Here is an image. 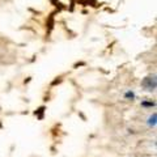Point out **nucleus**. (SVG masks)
I'll list each match as a JSON object with an SVG mask.
<instances>
[{
	"label": "nucleus",
	"instance_id": "obj_1",
	"mask_svg": "<svg viewBox=\"0 0 157 157\" xmlns=\"http://www.w3.org/2000/svg\"><path fill=\"white\" fill-rule=\"evenodd\" d=\"M156 85H157V82H156V77L155 76H148V77H145L143 81H141V86L144 88L145 90H155L156 89Z\"/></svg>",
	"mask_w": 157,
	"mask_h": 157
},
{
	"label": "nucleus",
	"instance_id": "obj_2",
	"mask_svg": "<svg viewBox=\"0 0 157 157\" xmlns=\"http://www.w3.org/2000/svg\"><path fill=\"white\" fill-rule=\"evenodd\" d=\"M156 118H157L156 113H155L153 115H151V117H149V122H148V124H149L151 127H155V126H156Z\"/></svg>",
	"mask_w": 157,
	"mask_h": 157
},
{
	"label": "nucleus",
	"instance_id": "obj_3",
	"mask_svg": "<svg viewBox=\"0 0 157 157\" xmlns=\"http://www.w3.org/2000/svg\"><path fill=\"white\" fill-rule=\"evenodd\" d=\"M141 106H149V107H152V106H155V102H141Z\"/></svg>",
	"mask_w": 157,
	"mask_h": 157
},
{
	"label": "nucleus",
	"instance_id": "obj_4",
	"mask_svg": "<svg viewBox=\"0 0 157 157\" xmlns=\"http://www.w3.org/2000/svg\"><path fill=\"white\" fill-rule=\"evenodd\" d=\"M134 97H135V94H134L132 92H127V93H126V98H131V100H132Z\"/></svg>",
	"mask_w": 157,
	"mask_h": 157
}]
</instances>
